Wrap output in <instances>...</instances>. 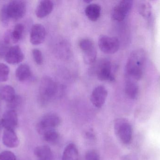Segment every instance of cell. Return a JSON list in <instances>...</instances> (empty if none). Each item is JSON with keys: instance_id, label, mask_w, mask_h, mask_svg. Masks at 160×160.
Masks as SVG:
<instances>
[{"instance_id": "cell-6", "label": "cell", "mask_w": 160, "mask_h": 160, "mask_svg": "<svg viewBox=\"0 0 160 160\" xmlns=\"http://www.w3.org/2000/svg\"><path fill=\"white\" fill-rule=\"evenodd\" d=\"M8 15L10 20H18L23 18L26 11V4L22 1H12L6 4Z\"/></svg>"}, {"instance_id": "cell-13", "label": "cell", "mask_w": 160, "mask_h": 160, "mask_svg": "<svg viewBox=\"0 0 160 160\" xmlns=\"http://www.w3.org/2000/svg\"><path fill=\"white\" fill-rule=\"evenodd\" d=\"M1 124L4 129L14 130L18 125V116L17 112L9 110L4 113L1 119Z\"/></svg>"}, {"instance_id": "cell-24", "label": "cell", "mask_w": 160, "mask_h": 160, "mask_svg": "<svg viewBox=\"0 0 160 160\" xmlns=\"http://www.w3.org/2000/svg\"><path fill=\"white\" fill-rule=\"evenodd\" d=\"M42 135L44 140L49 143H54L59 139V133L54 129L46 131Z\"/></svg>"}, {"instance_id": "cell-28", "label": "cell", "mask_w": 160, "mask_h": 160, "mask_svg": "<svg viewBox=\"0 0 160 160\" xmlns=\"http://www.w3.org/2000/svg\"><path fill=\"white\" fill-rule=\"evenodd\" d=\"M33 57L38 65H41L43 63V56L42 52L38 49H34L32 51Z\"/></svg>"}, {"instance_id": "cell-21", "label": "cell", "mask_w": 160, "mask_h": 160, "mask_svg": "<svg viewBox=\"0 0 160 160\" xmlns=\"http://www.w3.org/2000/svg\"><path fill=\"white\" fill-rule=\"evenodd\" d=\"M125 93L129 98L132 99H136L139 93V86L137 82L126 80Z\"/></svg>"}, {"instance_id": "cell-3", "label": "cell", "mask_w": 160, "mask_h": 160, "mask_svg": "<svg viewBox=\"0 0 160 160\" xmlns=\"http://www.w3.org/2000/svg\"><path fill=\"white\" fill-rule=\"evenodd\" d=\"M96 73L98 79L102 81H113L115 79L114 66L107 59L102 60L98 64Z\"/></svg>"}, {"instance_id": "cell-1", "label": "cell", "mask_w": 160, "mask_h": 160, "mask_svg": "<svg viewBox=\"0 0 160 160\" xmlns=\"http://www.w3.org/2000/svg\"><path fill=\"white\" fill-rule=\"evenodd\" d=\"M146 59L145 51L137 49L131 54L125 67L126 80L137 82L142 78Z\"/></svg>"}, {"instance_id": "cell-2", "label": "cell", "mask_w": 160, "mask_h": 160, "mask_svg": "<svg viewBox=\"0 0 160 160\" xmlns=\"http://www.w3.org/2000/svg\"><path fill=\"white\" fill-rule=\"evenodd\" d=\"M58 92V85L56 82L49 77L41 80L39 88V100L40 103L45 104L52 99Z\"/></svg>"}, {"instance_id": "cell-26", "label": "cell", "mask_w": 160, "mask_h": 160, "mask_svg": "<svg viewBox=\"0 0 160 160\" xmlns=\"http://www.w3.org/2000/svg\"><path fill=\"white\" fill-rule=\"evenodd\" d=\"M0 20L4 26H8L10 21V19L8 15L6 4L2 7L0 11Z\"/></svg>"}, {"instance_id": "cell-31", "label": "cell", "mask_w": 160, "mask_h": 160, "mask_svg": "<svg viewBox=\"0 0 160 160\" xmlns=\"http://www.w3.org/2000/svg\"><path fill=\"white\" fill-rule=\"evenodd\" d=\"M9 48L8 45L4 42V44L0 45V58H5Z\"/></svg>"}, {"instance_id": "cell-20", "label": "cell", "mask_w": 160, "mask_h": 160, "mask_svg": "<svg viewBox=\"0 0 160 160\" xmlns=\"http://www.w3.org/2000/svg\"><path fill=\"white\" fill-rule=\"evenodd\" d=\"M62 160H79L78 150L74 144H69L65 148Z\"/></svg>"}, {"instance_id": "cell-12", "label": "cell", "mask_w": 160, "mask_h": 160, "mask_svg": "<svg viewBox=\"0 0 160 160\" xmlns=\"http://www.w3.org/2000/svg\"><path fill=\"white\" fill-rule=\"evenodd\" d=\"M5 59L8 64L16 65L23 61L24 55L19 46H14L9 48Z\"/></svg>"}, {"instance_id": "cell-10", "label": "cell", "mask_w": 160, "mask_h": 160, "mask_svg": "<svg viewBox=\"0 0 160 160\" xmlns=\"http://www.w3.org/2000/svg\"><path fill=\"white\" fill-rule=\"evenodd\" d=\"M108 91L106 88L102 85H99L92 91L90 100L95 107L101 108L105 103Z\"/></svg>"}, {"instance_id": "cell-25", "label": "cell", "mask_w": 160, "mask_h": 160, "mask_svg": "<svg viewBox=\"0 0 160 160\" xmlns=\"http://www.w3.org/2000/svg\"><path fill=\"white\" fill-rule=\"evenodd\" d=\"M10 70L7 65L0 63V82L6 81L9 77Z\"/></svg>"}, {"instance_id": "cell-23", "label": "cell", "mask_w": 160, "mask_h": 160, "mask_svg": "<svg viewBox=\"0 0 160 160\" xmlns=\"http://www.w3.org/2000/svg\"><path fill=\"white\" fill-rule=\"evenodd\" d=\"M138 11L141 16L145 18H149L152 13V6L147 1H142L138 6Z\"/></svg>"}, {"instance_id": "cell-15", "label": "cell", "mask_w": 160, "mask_h": 160, "mask_svg": "<svg viewBox=\"0 0 160 160\" xmlns=\"http://www.w3.org/2000/svg\"><path fill=\"white\" fill-rule=\"evenodd\" d=\"M53 2L50 0H44L39 2L36 9L37 17L43 18L51 14L53 9Z\"/></svg>"}, {"instance_id": "cell-8", "label": "cell", "mask_w": 160, "mask_h": 160, "mask_svg": "<svg viewBox=\"0 0 160 160\" xmlns=\"http://www.w3.org/2000/svg\"><path fill=\"white\" fill-rule=\"evenodd\" d=\"M60 117L55 114H49L43 116L37 125L38 133L43 134L46 131L53 129L61 124Z\"/></svg>"}, {"instance_id": "cell-27", "label": "cell", "mask_w": 160, "mask_h": 160, "mask_svg": "<svg viewBox=\"0 0 160 160\" xmlns=\"http://www.w3.org/2000/svg\"><path fill=\"white\" fill-rule=\"evenodd\" d=\"M22 98L19 95H16L15 98L10 101L9 103H8V106L10 110H14L18 109L20 107L22 103Z\"/></svg>"}, {"instance_id": "cell-22", "label": "cell", "mask_w": 160, "mask_h": 160, "mask_svg": "<svg viewBox=\"0 0 160 160\" xmlns=\"http://www.w3.org/2000/svg\"><path fill=\"white\" fill-rule=\"evenodd\" d=\"M24 30V26L22 23L15 25L13 31L11 32V40L13 43H17L21 39Z\"/></svg>"}, {"instance_id": "cell-5", "label": "cell", "mask_w": 160, "mask_h": 160, "mask_svg": "<svg viewBox=\"0 0 160 160\" xmlns=\"http://www.w3.org/2000/svg\"><path fill=\"white\" fill-rule=\"evenodd\" d=\"M100 49L106 54H113L118 51L119 41L115 37L102 35L98 39Z\"/></svg>"}, {"instance_id": "cell-18", "label": "cell", "mask_w": 160, "mask_h": 160, "mask_svg": "<svg viewBox=\"0 0 160 160\" xmlns=\"http://www.w3.org/2000/svg\"><path fill=\"white\" fill-rule=\"evenodd\" d=\"M34 155L38 160H52L53 154L49 147L40 146L35 148Z\"/></svg>"}, {"instance_id": "cell-17", "label": "cell", "mask_w": 160, "mask_h": 160, "mask_svg": "<svg viewBox=\"0 0 160 160\" xmlns=\"http://www.w3.org/2000/svg\"><path fill=\"white\" fill-rule=\"evenodd\" d=\"M86 15L90 20L95 22L100 17L101 8L97 4H89L86 7L85 10Z\"/></svg>"}, {"instance_id": "cell-4", "label": "cell", "mask_w": 160, "mask_h": 160, "mask_svg": "<svg viewBox=\"0 0 160 160\" xmlns=\"http://www.w3.org/2000/svg\"><path fill=\"white\" fill-rule=\"evenodd\" d=\"M79 46L82 52L85 63L88 65L93 64L97 57V51L94 42L89 39H82L80 40Z\"/></svg>"}, {"instance_id": "cell-19", "label": "cell", "mask_w": 160, "mask_h": 160, "mask_svg": "<svg viewBox=\"0 0 160 160\" xmlns=\"http://www.w3.org/2000/svg\"><path fill=\"white\" fill-rule=\"evenodd\" d=\"M15 89L11 85H4L0 87V99L9 103L16 97Z\"/></svg>"}, {"instance_id": "cell-30", "label": "cell", "mask_w": 160, "mask_h": 160, "mask_svg": "<svg viewBox=\"0 0 160 160\" xmlns=\"http://www.w3.org/2000/svg\"><path fill=\"white\" fill-rule=\"evenodd\" d=\"M86 160H100L98 154L94 150H90L87 152L85 156Z\"/></svg>"}, {"instance_id": "cell-32", "label": "cell", "mask_w": 160, "mask_h": 160, "mask_svg": "<svg viewBox=\"0 0 160 160\" xmlns=\"http://www.w3.org/2000/svg\"><path fill=\"white\" fill-rule=\"evenodd\" d=\"M11 32L10 30H8L6 32L4 36V42L7 45H8L11 40Z\"/></svg>"}, {"instance_id": "cell-14", "label": "cell", "mask_w": 160, "mask_h": 160, "mask_svg": "<svg viewBox=\"0 0 160 160\" xmlns=\"http://www.w3.org/2000/svg\"><path fill=\"white\" fill-rule=\"evenodd\" d=\"M2 139L3 143L7 147L13 148L18 146V138L14 130L4 129Z\"/></svg>"}, {"instance_id": "cell-7", "label": "cell", "mask_w": 160, "mask_h": 160, "mask_svg": "<svg viewBox=\"0 0 160 160\" xmlns=\"http://www.w3.org/2000/svg\"><path fill=\"white\" fill-rule=\"evenodd\" d=\"M116 132L122 142L128 144L130 142L132 138L131 126L124 119L117 120L114 124Z\"/></svg>"}, {"instance_id": "cell-11", "label": "cell", "mask_w": 160, "mask_h": 160, "mask_svg": "<svg viewBox=\"0 0 160 160\" xmlns=\"http://www.w3.org/2000/svg\"><path fill=\"white\" fill-rule=\"evenodd\" d=\"M46 28L42 24L36 23L32 26L30 33V41L33 45H38L44 42L46 37Z\"/></svg>"}, {"instance_id": "cell-16", "label": "cell", "mask_w": 160, "mask_h": 160, "mask_svg": "<svg viewBox=\"0 0 160 160\" xmlns=\"http://www.w3.org/2000/svg\"><path fill=\"white\" fill-rule=\"evenodd\" d=\"M16 76L19 81L24 82L32 79V75L30 66L23 64L20 65L16 70Z\"/></svg>"}, {"instance_id": "cell-29", "label": "cell", "mask_w": 160, "mask_h": 160, "mask_svg": "<svg viewBox=\"0 0 160 160\" xmlns=\"http://www.w3.org/2000/svg\"><path fill=\"white\" fill-rule=\"evenodd\" d=\"M0 160H17V158L13 152L4 151L0 154Z\"/></svg>"}, {"instance_id": "cell-9", "label": "cell", "mask_w": 160, "mask_h": 160, "mask_svg": "<svg viewBox=\"0 0 160 160\" xmlns=\"http://www.w3.org/2000/svg\"><path fill=\"white\" fill-rule=\"evenodd\" d=\"M133 4L132 0H123L120 1L114 8L112 13L113 19L117 21L124 20L131 10Z\"/></svg>"}]
</instances>
